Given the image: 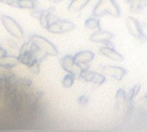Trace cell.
Here are the masks:
<instances>
[{
    "mask_svg": "<svg viewBox=\"0 0 147 132\" xmlns=\"http://www.w3.org/2000/svg\"><path fill=\"white\" fill-rule=\"evenodd\" d=\"M127 101V93L124 91V89L120 88L117 90V93L115 94V103L116 107L120 108L121 107L124 106Z\"/></svg>",
    "mask_w": 147,
    "mask_h": 132,
    "instance_id": "cell-13",
    "label": "cell"
},
{
    "mask_svg": "<svg viewBox=\"0 0 147 132\" xmlns=\"http://www.w3.org/2000/svg\"><path fill=\"white\" fill-rule=\"evenodd\" d=\"M78 102L80 106H86L89 103V98L85 95H82L78 98Z\"/></svg>",
    "mask_w": 147,
    "mask_h": 132,
    "instance_id": "cell-23",
    "label": "cell"
},
{
    "mask_svg": "<svg viewBox=\"0 0 147 132\" xmlns=\"http://www.w3.org/2000/svg\"><path fill=\"white\" fill-rule=\"evenodd\" d=\"M140 88H141L140 84H136L135 86H134L127 94V101H134V99L139 94Z\"/></svg>",
    "mask_w": 147,
    "mask_h": 132,
    "instance_id": "cell-17",
    "label": "cell"
},
{
    "mask_svg": "<svg viewBox=\"0 0 147 132\" xmlns=\"http://www.w3.org/2000/svg\"><path fill=\"white\" fill-rule=\"evenodd\" d=\"M101 73L105 76H109L115 81H121L127 75V70L120 66L114 65H103L100 68Z\"/></svg>",
    "mask_w": 147,
    "mask_h": 132,
    "instance_id": "cell-5",
    "label": "cell"
},
{
    "mask_svg": "<svg viewBox=\"0 0 147 132\" xmlns=\"http://www.w3.org/2000/svg\"><path fill=\"white\" fill-rule=\"evenodd\" d=\"M28 69H29L30 72L33 75H34V76L35 75H38L39 72H40V65H39V63L38 62H34L30 66H28Z\"/></svg>",
    "mask_w": 147,
    "mask_h": 132,
    "instance_id": "cell-22",
    "label": "cell"
},
{
    "mask_svg": "<svg viewBox=\"0 0 147 132\" xmlns=\"http://www.w3.org/2000/svg\"><path fill=\"white\" fill-rule=\"evenodd\" d=\"M75 80H76L75 76H74L71 73H68V74L63 78V80H62V84H63V86H64L65 88H71V87L73 85Z\"/></svg>",
    "mask_w": 147,
    "mask_h": 132,
    "instance_id": "cell-19",
    "label": "cell"
},
{
    "mask_svg": "<svg viewBox=\"0 0 147 132\" xmlns=\"http://www.w3.org/2000/svg\"><path fill=\"white\" fill-rule=\"evenodd\" d=\"M141 102H142V104H143V105L147 106V94L144 95V96L142 97V99H141Z\"/></svg>",
    "mask_w": 147,
    "mask_h": 132,
    "instance_id": "cell-26",
    "label": "cell"
},
{
    "mask_svg": "<svg viewBox=\"0 0 147 132\" xmlns=\"http://www.w3.org/2000/svg\"><path fill=\"white\" fill-rule=\"evenodd\" d=\"M99 52L102 55H103L104 57H106L115 62H121L124 58L123 56L120 52H118L115 48H113L112 46H109L103 45V46H102L99 49Z\"/></svg>",
    "mask_w": 147,
    "mask_h": 132,
    "instance_id": "cell-8",
    "label": "cell"
},
{
    "mask_svg": "<svg viewBox=\"0 0 147 132\" xmlns=\"http://www.w3.org/2000/svg\"><path fill=\"white\" fill-rule=\"evenodd\" d=\"M20 63L18 57L15 56H5L0 58V66L5 69H11Z\"/></svg>",
    "mask_w": 147,
    "mask_h": 132,
    "instance_id": "cell-10",
    "label": "cell"
},
{
    "mask_svg": "<svg viewBox=\"0 0 147 132\" xmlns=\"http://www.w3.org/2000/svg\"><path fill=\"white\" fill-rule=\"evenodd\" d=\"M39 20H40V25H41L44 28L47 29V27L49 26L50 22H49V19H48V15H47V13L46 10H43V11H42V14H41V15L40 16Z\"/></svg>",
    "mask_w": 147,
    "mask_h": 132,
    "instance_id": "cell-21",
    "label": "cell"
},
{
    "mask_svg": "<svg viewBox=\"0 0 147 132\" xmlns=\"http://www.w3.org/2000/svg\"><path fill=\"white\" fill-rule=\"evenodd\" d=\"M17 7H19L21 9H35L36 2L34 0H18Z\"/></svg>",
    "mask_w": 147,
    "mask_h": 132,
    "instance_id": "cell-15",
    "label": "cell"
},
{
    "mask_svg": "<svg viewBox=\"0 0 147 132\" xmlns=\"http://www.w3.org/2000/svg\"><path fill=\"white\" fill-rule=\"evenodd\" d=\"M49 1L52 2V3H59V2H61L63 0H49Z\"/></svg>",
    "mask_w": 147,
    "mask_h": 132,
    "instance_id": "cell-28",
    "label": "cell"
},
{
    "mask_svg": "<svg viewBox=\"0 0 147 132\" xmlns=\"http://www.w3.org/2000/svg\"><path fill=\"white\" fill-rule=\"evenodd\" d=\"M126 25H127V28L128 32L134 38L137 39L143 34V30H142V27L140 23L134 16H128L127 18Z\"/></svg>",
    "mask_w": 147,
    "mask_h": 132,
    "instance_id": "cell-7",
    "label": "cell"
},
{
    "mask_svg": "<svg viewBox=\"0 0 147 132\" xmlns=\"http://www.w3.org/2000/svg\"><path fill=\"white\" fill-rule=\"evenodd\" d=\"M6 55H7V51L2 47H0V58L3 57H5Z\"/></svg>",
    "mask_w": 147,
    "mask_h": 132,
    "instance_id": "cell-25",
    "label": "cell"
},
{
    "mask_svg": "<svg viewBox=\"0 0 147 132\" xmlns=\"http://www.w3.org/2000/svg\"><path fill=\"white\" fill-rule=\"evenodd\" d=\"M121 14V8L115 0H99L92 12V15L96 17H102L107 15L120 17Z\"/></svg>",
    "mask_w": 147,
    "mask_h": 132,
    "instance_id": "cell-1",
    "label": "cell"
},
{
    "mask_svg": "<svg viewBox=\"0 0 147 132\" xmlns=\"http://www.w3.org/2000/svg\"><path fill=\"white\" fill-rule=\"evenodd\" d=\"M0 2H2L3 3H6V4L11 5V6L17 7L18 0H0Z\"/></svg>",
    "mask_w": 147,
    "mask_h": 132,
    "instance_id": "cell-24",
    "label": "cell"
},
{
    "mask_svg": "<svg viewBox=\"0 0 147 132\" xmlns=\"http://www.w3.org/2000/svg\"><path fill=\"white\" fill-rule=\"evenodd\" d=\"M60 20V19H59ZM59 20L55 21V22H52L49 24V26L47 27V30L53 34H63L62 33V28L61 26L59 24Z\"/></svg>",
    "mask_w": 147,
    "mask_h": 132,
    "instance_id": "cell-20",
    "label": "cell"
},
{
    "mask_svg": "<svg viewBox=\"0 0 147 132\" xmlns=\"http://www.w3.org/2000/svg\"><path fill=\"white\" fill-rule=\"evenodd\" d=\"M106 81V76L100 72H96L94 73V76H93V80H92V83L96 84V86H100L102 84H103Z\"/></svg>",
    "mask_w": 147,
    "mask_h": 132,
    "instance_id": "cell-18",
    "label": "cell"
},
{
    "mask_svg": "<svg viewBox=\"0 0 147 132\" xmlns=\"http://www.w3.org/2000/svg\"><path fill=\"white\" fill-rule=\"evenodd\" d=\"M95 54L91 51H82L74 56V61L78 64H90L94 59Z\"/></svg>",
    "mask_w": 147,
    "mask_h": 132,
    "instance_id": "cell-9",
    "label": "cell"
},
{
    "mask_svg": "<svg viewBox=\"0 0 147 132\" xmlns=\"http://www.w3.org/2000/svg\"><path fill=\"white\" fill-rule=\"evenodd\" d=\"M59 24L61 26V28H62V33H67V32H70V31H72L73 29H75L76 27V25L70 21H66V20H62L60 19L59 20Z\"/></svg>",
    "mask_w": 147,
    "mask_h": 132,
    "instance_id": "cell-16",
    "label": "cell"
},
{
    "mask_svg": "<svg viewBox=\"0 0 147 132\" xmlns=\"http://www.w3.org/2000/svg\"><path fill=\"white\" fill-rule=\"evenodd\" d=\"M127 1L129 4L130 11L134 14L140 13L145 8L141 3V0H127Z\"/></svg>",
    "mask_w": 147,
    "mask_h": 132,
    "instance_id": "cell-12",
    "label": "cell"
},
{
    "mask_svg": "<svg viewBox=\"0 0 147 132\" xmlns=\"http://www.w3.org/2000/svg\"><path fill=\"white\" fill-rule=\"evenodd\" d=\"M114 38V34L107 31V30H102V29H97L94 33H92L90 36V41L94 43H99L102 44L104 46H112L111 40Z\"/></svg>",
    "mask_w": 147,
    "mask_h": 132,
    "instance_id": "cell-6",
    "label": "cell"
},
{
    "mask_svg": "<svg viewBox=\"0 0 147 132\" xmlns=\"http://www.w3.org/2000/svg\"><path fill=\"white\" fill-rule=\"evenodd\" d=\"M60 64L64 70H65L67 73H71L76 79L79 78V76L83 71V70L78 64L75 63L74 57L71 55H66L61 59Z\"/></svg>",
    "mask_w": 147,
    "mask_h": 132,
    "instance_id": "cell-4",
    "label": "cell"
},
{
    "mask_svg": "<svg viewBox=\"0 0 147 132\" xmlns=\"http://www.w3.org/2000/svg\"><path fill=\"white\" fill-rule=\"evenodd\" d=\"M84 26H85V27H87L88 29H90V30L99 29L100 28V20L98 19V17H96V16L90 17L85 21Z\"/></svg>",
    "mask_w": 147,
    "mask_h": 132,
    "instance_id": "cell-14",
    "label": "cell"
},
{
    "mask_svg": "<svg viewBox=\"0 0 147 132\" xmlns=\"http://www.w3.org/2000/svg\"><path fill=\"white\" fill-rule=\"evenodd\" d=\"M30 41L42 52L47 56H58L59 52L56 46L51 43L46 38L40 35H33L30 38Z\"/></svg>",
    "mask_w": 147,
    "mask_h": 132,
    "instance_id": "cell-2",
    "label": "cell"
},
{
    "mask_svg": "<svg viewBox=\"0 0 147 132\" xmlns=\"http://www.w3.org/2000/svg\"><path fill=\"white\" fill-rule=\"evenodd\" d=\"M141 3L144 7H147V0H141Z\"/></svg>",
    "mask_w": 147,
    "mask_h": 132,
    "instance_id": "cell-27",
    "label": "cell"
},
{
    "mask_svg": "<svg viewBox=\"0 0 147 132\" xmlns=\"http://www.w3.org/2000/svg\"><path fill=\"white\" fill-rule=\"evenodd\" d=\"M2 23L7 32L16 39H22L23 37V31L20 25L11 17L8 15H2L1 17Z\"/></svg>",
    "mask_w": 147,
    "mask_h": 132,
    "instance_id": "cell-3",
    "label": "cell"
},
{
    "mask_svg": "<svg viewBox=\"0 0 147 132\" xmlns=\"http://www.w3.org/2000/svg\"><path fill=\"white\" fill-rule=\"evenodd\" d=\"M90 2V0H71L68 6V10L71 12H78L82 10Z\"/></svg>",
    "mask_w": 147,
    "mask_h": 132,
    "instance_id": "cell-11",
    "label": "cell"
}]
</instances>
